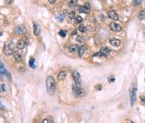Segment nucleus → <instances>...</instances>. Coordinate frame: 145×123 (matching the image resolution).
I'll return each mask as SVG.
<instances>
[{"label": "nucleus", "instance_id": "obj_12", "mask_svg": "<svg viewBox=\"0 0 145 123\" xmlns=\"http://www.w3.org/2000/svg\"><path fill=\"white\" fill-rule=\"evenodd\" d=\"M13 57H14V59H15V61H16V62H18V63L21 62V61L23 60V58H22L21 54H20L18 51H14L13 52Z\"/></svg>", "mask_w": 145, "mask_h": 123}, {"label": "nucleus", "instance_id": "obj_35", "mask_svg": "<svg viewBox=\"0 0 145 123\" xmlns=\"http://www.w3.org/2000/svg\"><path fill=\"white\" fill-rule=\"evenodd\" d=\"M48 2H49V3H51V4H54V3L56 2V1H55V0H53V1H52V0H49Z\"/></svg>", "mask_w": 145, "mask_h": 123}, {"label": "nucleus", "instance_id": "obj_31", "mask_svg": "<svg viewBox=\"0 0 145 123\" xmlns=\"http://www.w3.org/2000/svg\"><path fill=\"white\" fill-rule=\"evenodd\" d=\"M76 33H77V30H74V31H72V33H71V35H75V34H76Z\"/></svg>", "mask_w": 145, "mask_h": 123}, {"label": "nucleus", "instance_id": "obj_23", "mask_svg": "<svg viewBox=\"0 0 145 123\" xmlns=\"http://www.w3.org/2000/svg\"><path fill=\"white\" fill-rule=\"evenodd\" d=\"M59 34L61 36V37L64 38V37H66V34H67V32H66L65 30H63V29H62V30H59Z\"/></svg>", "mask_w": 145, "mask_h": 123}, {"label": "nucleus", "instance_id": "obj_26", "mask_svg": "<svg viewBox=\"0 0 145 123\" xmlns=\"http://www.w3.org/2000/svg\"><path fill=\"white\" fill-rule=\"evenodd\" d=\"M139 18L140 19H143V18H145V11H142V12H140Z\"/></svg>", "mask_w": 145, "mask_h": 123}, {"label": "nucleus", "instance_id": "obj_19", "mask_svg": "<svg viewBox=\"0 0 145 123\" xmlns=\"http://www.w3.org/2000/svg\"><path fill=\"white\" fill-rule=\"evenodd\" d=\"M28 64H29V66L31 68H35V59L34 58H30Z\"/></svg>", "mask_w": 145, "mask_h": 123}, {"label": "nucleus", "instance_id": "obj_36", "mask_svg": "<svg viewBox=\"0 0 145 123\" xmlns=\"http://www.w3.org/2000/svg\"><path fill=\"white\" fill-rule=\"evenodd\" d=\"M2 35H3V33L0 32V36H2Z\"/></svg>", "mask_w": 145, "mask_h": 123}, {"label": "nucleus", "instance_id": "obj_15", "mask_svg": "<svg viewBox=\"0 0 145 123\" xmlns=\"http://www.w3.org/2000/svg\"><path fill=\"white\" fill-rule=\"evenodd\" d=\"M13 50H12L10 48H9V44L4 45V53H5L7 55H11L13 54Z\"/></svg>", "mask_w": 145, "mask_h": 123}, {"label": "nucleus", "instance_id": "obj_22", "mask_svg": "<svg viewBox=\"0 0 145 123\" xmlns=\"http://www.w3.org/2000/svg\"><path fill=\"white\" fill-rule=\"evenodd\" d=\"M75 22H76V23H81L83 22V18L81 16H77L75 18Z\"/></svg>", "mask_w": 145, "mask_h": 123}, {"label": "nucleus", "instance_id": "obj_27", "mask_svg": "<svg viewBox=\"0 0 145 123\" xmlns=\"http://www.w3.org/2000/svg\"><path fill=\"white\" fill-rule=\"evenodd\" d=\"M142 1H140V0H134V1H133V4H134V6H139L140 4H141Z\"/></svg>", "mask_w": 145, "mask_h": 123}, {"label": "nucleus", "instance_id": "obj_37", "mask_svg": "<svg viewBox=\"0 0 145 123\" xmlns=\"http://www.w3.org/2000/svg\"><path fill=\"white\" fill-rule=\"evenodd\" d=\"M0 64H2V61H1V59H0Z\"/></svg>", "mask_w": 145, "mask_h": 123}, {"label": "nucleus", "instance_id": "obj_32", "mask_svg": "<svg viewBox=\"0 0 145 123\" xmlns=\"http://www.w3.org/2000/svg\"><path fill=\"white\" fill-rule=\"evenodd\" d=\"M0 110H4V106L0 103Z\"/></svg>", "mask_w": 145, "mask_h": 123}, {"label": "nucleus", "instance_id": "obj_28", "mask_svg": "<svg viewBox=\"0 0 145 123\" xmlns=\"http://www.w3.org/2000/svg\"><path fill=\"white\" fill-rule=\"evenodd\" d=\"M114 80H115V78L113 75H110V76L108 77V82H109V83H113Z\"/></svg>", "mask_w": 145, "mask_h": 123}, {"label": "nucleus", "instance_id": "obj_14", "mask_svg": "<svg viewBox=\"0 0 145 123\" xmlns=\"http://www.w3.org/2000/svg\"><path fill=\"white\" fill-rule=\"evenodd\" d=\"M68 50H69V52H71V53H75V52H78V50H79V47L76 45H70L68 48Z\"/></svg>", "mask_w": 145, "mask_h": 123}, {"label": "nucleus", "instance_id": "obj_1", "mask_svg": "<svg viewBox=\"0 0 145 123\" xmlns=\"http://www.w3.org/2000/svg\"><path fill=\"white\" fill-rule=\"evenodd\" d=\"M46 86L49 94H53L56 89V83H55L54 79L52 76H48L46 79Z\"/></svg>", "mask_w": 145, "mask_h": 123}, {"label": "nucleus", "instance_id": "obj_9", "mask_svg": "<svg viewBox=\"0 0 145 123\" xmlns=\"http://www.w3.org/2000/svg\"><path fill=\"white\" fill-rule=\"evenodd\" d=\"M72 78H73V80H74V83L80 84V81H81V76H80L79 72L77 71V70H72Z\"/></svg>", "mask_w": 145, "mask_h": 123}, {"label": "nucleus", "instance_id": "obj_8", "mask_svg": "<svg viewBox=\"0 0 145 123\" xmlns=\"http://www.w3.org/2000/svg\"><path fill=\"white\" fill-rule=\"evenodd\" d=\"M108 17L110 18V19L114 20V21H117V20L119 19V15L117 14V13L115 12L114 10H112V9L108 10Z\"/></svg>", "mask_w": 145, "mask_h": 123}, {"label": "nucleus", "instance_id": "obj_7", "mask_svg": "<svg viewBox=\"0 0 145 123\" xmlns=\"http://www.w3.org/2000/svg\"><path fill=\"white\" fill-rule=\"evenodd\" d=\"M109 28L112 31H113V32H119V31L122 30V26L116 23H113V22L110 23Z\"/></svg>", "mask_w": 145, "mask_h": 123}, {"label": "nucleus", "instance_id": "obj_3", "mask_svg": "<svg viewBox=\"0 0 145 123\" xmlns=\"http://www.w3.org/2000/svg\"><path fill=\"white\" fill-rule=\"evenodd\" d=\"M110 52H111V50L109 48H108V47H102L100 49V51L98 53H96L93 56L94 57L96 55H98V56H101V57H107V56H108Z\"/></svg>", "mask_w": 145, "mask_h": 123}, {"label": "nucleus", "instance_id": "obj_13", "mask_svg": "<svg viewBox=\"0 0 145 123\" xmlns=\"http://www.w3.org/2000/svg\"><path fill=\"white\" fill-rule=\"evenodd\" d=\"M110 44L113 47H119L121 45V40L119 39H110Z\"/></svg>", "mask_w": 145, "mask_h": 123}, {"label": "nucleus", "instance_id": "obj_34", "mask_svg": "<svg viewBox=\"0 0 145 123\" xmlns=\"http://www.w3.org/2000/svg\"><path fill=\"white\" fill-rule=\"evenodd\" d=\"M100 16H101V18H102V19H103V21H105V18H103V17H104V16H103V14H100Z\"/></svg>", "mask_w": 145, "mask_h": 123}, {"label": "nucleus", "instance_id": "obj_4", "mask_svg": "<svg viewBox=\"0 0 145 123\" xmlns=\"http://www.w3.org/2000/svg\"><path fill=\"white\" fill-rule=\"evenodd\" d=\"M13 32L14 34H23L27 32V29L26 27L23 26V25H18V26H16L14 28Z\"/></svg>", "mask_w": 145, "mask_h": 123}, {"label": "nucleus", "instance_id": "obj_2", "mask_svg": "<svg viewBox=\"0 0 145 123\" xmlns=\"http://www.w3.org/2000/svg\"><path fill=\"white\" fill-rule=\"evenodd\" d=\"M72 93L76 97H81L83 94V90L81 88L80 84L74 83L72 85Z\"/></svg>", "mask_w": 145, "mask_h": 123}, {"label": "nucleus", "instance_id": "obj_30", "mask_svg": "<svg viewBox=\"0 0 145 123\" xmlns=\"http://www.w3.org/2000/svg\"><path fill=\"white\" fill-rule=\"evenodd\" d=\"M0 88H1V91H6V86L4 84H3L2 86H0Z\"/></svg>", "mask_w": 145, "mask_h": 123}, {"label": "nucleus", "instance_id": "obj_20", "mask_svg": "<svg viewBox=\"0 0 145 123\" xmlns=\"http://www.w3.org/2000/svg\"><path fill=\"white\" fill-rule=\"evenodd\" d=\"M78 30H79L80 32H82V33H84V32H86L87 29H86V27L83 26V24H80L79 26H78Z\"/></svg>", "mask_w": 145, "mask_h": 123}, {"label": "nucleus", "instance_id": "obj_10", "mask_svg": "<svg viewBox=\"0 0 145 123\" xmlns=\"http://www.w3.org/2000/svg\"><path fill=\"white\" fill-rule=\"evenodd\" d=\"M26 45H27V42H26V40H25V38H23V39H19V40L17 42L16 47L18 50H23V49L25 48Z\"/></svg>", "mask_w": 145, "mask_h": 123}, {"label": "nucleus", "instance_id": "obj_33", "mask_svg": "<svg viewBox=\"0 0 145 123\" xmlns=\"http://www.w3.org/2000/svg\"><path fill=\"white\" fill-rule=\"evenodd\" d=\"M43 123H48V121L47 119H44L43 121Z\"/></svg>", "mask_w": 145, "mask_h": 123}, {"label": "nucleus", "instance_id": "obj_11", "mask_svg": "<svg viewBox=\"0 0 145 123\" xmlns=\"http://www.w3.org/2000/svg\"><path fill=\"white\" fill-rule=\"evenodd\" d=\"M40 32H41L40 26L36 22H34V34L36 36H38L40 34Z\"/></svg>", "mask_w": 145, "mask_h": 123}, {"label": "nucleus", "instance_id": "obj_25", "mask_svg": "<svg viewBox=\"0 0 145 123\" xmlns=\"http://www.w3.org/2000/svg\"><path fill=\"white\" fill-rule=\"evenodd\" d=\"M76 39L78 42H79V43H83V42H84V39H83L82 36H78V37L76 38Z\"/></svg>", "mask_w": 145, "mask_h": 123}, {"label": "nucleus", "instance_id": "obj_5", "mask_svg": "<svg viewBox=\"0 0 145 123\" xmlns=\"http://www.w3.org/2000/svg\"><path fill=\"white\" fill-rule=\"evenodd\" d=\"M137 99V88L133 87L130 91V100H131V105H133L136 101Z\"/></svg>", "mask_w": 145, "mask_h": 123}, {"label": "nucleus", "instance_id": "obj_29", "mask_svg": "<svg viewBox=\"0 0 145 123\" xmlns=\"http://www.w3.org/2000/svg\"><path fill=\"white\" fill-rule=\"evenodd\" d=\"M56 18L60 22H62L63 20H64V17H63V15H59V16L56 17Z\"/></svg>", "mask_w": 145, "mask_h": 123}, {"label": "nucleus", "instance_id": "obj_6", "mask_svg": "<svg viewBox=\"0 0 145 123\" xmlns=\"http://www.w3.org/2000/svg\"><path fill=\"white\" fill-rule=\"evenodd\" d=\"M78 11L81 13H84V14H89L90 13V5L89 3H85L83 6H79L78 7Z\"/></svg>", "mask_w": 145, "mask_h": 123}, {"label": "nucleus", "instance_id": "obj_39", "mask_svg": "<svg viewBox=\"0 0 145 123\" xmlns=\"http://www.w3.org/2000/svg\"><path fill=\"white\" fill-rule=\"evenodd\" d=\"M5 123H9V122H5Z\"/></svg>", "mask_w": 145, "mask_h": 123}, {"label": "nucleus", "instance_id": "obj_40", "mask_svg": "<svg viewBox=\"0 0 145 123\" xmlns=\"http://www.w3.org/2000/svg\"><path fill=\"white\" fill-rule=\"evenodd\" d=\"M132 123H133V122H132Z\"/></svg>", "mask_w": 145, "mask_h": 123}, {"label": "nucleus", "instance_id": "obj_18", "mask_svg": "<svg viewBox=\"0 0 145 123\" xmlns=\"http://www.w3.org/2000/svg\"><path fill=\"white\" fill-rule=\"evenodd\" d=\"M86 49H87L86 46H84V45H83V46L80 47L79 50H78V56H79V57H82V56H83V55L84 54Z\"/></svg>", "mask_w": 145, "mask_h": 123}, {"label": "nucleus", "instance_id": "obj_16", "mask_svg": "<svg viewBox=\"0 0 145 123\" xmlns=\"http://www.w3.org/2000/svg\"><path fill=\"white\" fill-rule=\"evenodd\" d=\"M66 75H67V74H66L65 71H60L59 73V75H58V80H64V78L66 77Z\"/></svg>", "mask_w": 145, "mask_h": 123}, {"label": "nucleus", "instance_id": "obj_38", "mask_svg": "<svg viewBox=\"0 0 145 123\" xmlns=\"http://www.w3.org/2000/svg\"><path fill=\"white\" fill-rule=\"evenodd\" d=\"M0 91H1V88H0Z\"/></svg>", "mask_w": 145, "mask_h": 123}, {"label": "nucleus", "instance_id": "obj_17", "mask_svg": "<svg viewBox=\"0 0 145 123\" xmlns=\"http://www.w3.org/2000/svg\"><path fill=\"white\" fill-rule=\"evenodd\" d=\"M0 74H2V75H9L7 70H6V68L4 67L3 63L2 64H0Z\"/></svg>", "mask_w": 145, "mask_h": 123}, {"label": "nucleus", "instance_id": "obj_24", "mask_svg": "<svg viewBox=\"0 0 145 123\" xmlns=\"http://www.w3.org/2000/svg\"><path fill=\"white\" fill-rule=\"evenodd\" d=\"M77 3H78V1H76V0H73V1H69L68 5L70 6V7H73V6L76 5Z\"/></svg>", "mask_w": 145, "mask_h": 123}, {"label": "nucleus", "instance_id": "obj_21", "mask_svg": "<svg viewBox=\"0 0 145 123\" xmlns=\"http://www.w3.org/2000/svg\"><path fill=\"white\" fill-rule=\"evenodd\" d=\"M68 17H69V18H71V19H73V18H76V15H75L74 11H71V12L68 14Z\"/></svg>", "mask_w": 145, "mask_h": 123}]
</instances>
